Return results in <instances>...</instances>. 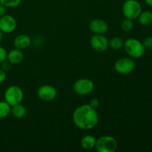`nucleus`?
<instances>
[{
	"instance_id": "f257e3e1",
	"label": "nucleus",
	"mask_w": 152,
	"mask_h": 152,
	"mask_svg": "<svg viewBox=\"0 0 152 152\" xmlns=\"http://www.w3.org/2000/svg\"><path fill=\"white\" fill-rule=\"evenodd\" d=\"M73 122L78 129L91 130L99 123V114L96 109L89 104H83L77 107L73 112Z\"/></svg>"
},
{
	"instance_id": "f03ea898",
	"label": "nucleus",
	"mask_w": 152,
	"mask_h": 152,
	"mask_svg": "<svg viewBox=\"0 0 152 152\" xmlns=\"http://www.w3.org/2000/svg\"><path fill=\"white\" fill-rule=\"evenodd\" d=\"M126 53L132 59H139L144 55L145 48L142 42L135 38H129L124 41L123 45Z\"/></svg>"
},
{
	"instance_id": "7ed1b4c3",
	"label": "nucleus",
	"mask_w": 152,
	"mask_h": 152,
	"mask_svg": "<svg viewBox=\"0 0 152 152\" xmlns=\"http://www.w3.org/2000/svg\"><path fill=\"white\" fill-rule=\"evenodd\" d=\"M118 148V142L114 137L108 135L96 139L95 149L98 152H114Z\"/></svg>"
},
{
	"instance_id": "20e7f679",
	"label": "nucleus",
	"mask_w": 152,
	"mask_h": 152,
	"mask_svg": "<svg viewBox=\"0 0 152 152\" xmlns=\"http://www.w3.org/2000/svg\"><path fill=\"white\" fill-rule=\"evenodd\" d=\"M123 16L127 19H137L142 12V5L137 0H126L122 7Z\"/></svg>"
},
{
	"instance_id": "39448f33",
	"label": "nucleus",
	"mask_w": 152,
	"mask_h": 152,
	"mask_svg": "<svg viewBox=\"0 0 152 152\" xmlns=\"http://www.w3.org/2000/svg\"><path fill=\"white\" fill-rule=\"evenodd\" d=\"M4 100L10 105H18L22 103L24 99V92L18 86H10L4 91Z\"/></svg>"
},
{
	"instance_id": "423d86ee",
	"label": "nucleus",
	"mask_w": 152,
	"mask_h": 152,
	"mask_svg": "<svg viewBox=\"0 0 152 152\" xmlns=\"http://www.w3.org/2000/svg\"><path fill=\"white\" fill-rule=\"evenodd\" d=\"M73 90L77 94L86 96L90 94L94 90V83L90 79H79L73 85Z\"/></svg>"
},
{
	"instance_id": "0eeeda50",
	"label": "nucleus",
	"mask_w": 152,
	"mask_h": 152,
	"mask_svg": "<svg viewBox=\"0 0 152 152\" xmlns=\"http://www.w3.org/2000/svg\"><path fill=\"white\" fill-rule=\"evenodd\" d=\"M135 67L136 63L131 57L120 58L114 63V70L122 75H126L132 73L135 69Z\"/></svg>"
},
{
	"instance_id": "6e6552de",
	"label": "nucleus",
	"mask_w": 152,
	"mask_h": 152,
	"mask_svg": "<svg viewBox=\"0 0 152 152\" xmlns=\"http://www.w3.org/2000/svg\"><path fill=\"white\" fill-rule=\"evenodd\" d=\"M109 40L103 34H94L90 39L91 47L96 52H105L109 48Z\"/></svg>"
},
{
	"instance_id": "1a4fd4ad",
	"label": "nucleus",
	"mask_w": 152,
	"mask_h": 152,
	"mask_svg": "<svg viewBox=\"0 0 152 152\" xmlns=\"http://www.w3.org/2000/svg\"><path fill=\"white\" fill-rule=\"evenodd\" d=\"M37 96L41 100L50 102L57 96V91L50 85H42L37 90Z\"/></svg>"
},
{
	"instance_id": "9d476101",
	"label": "nucleus",
	"mask_w": 152,
	"mask_h": 152,
	"mask_svg": "<svg viewBox=\"0 0 152 152\" xmlns=\"http://www.w3.org/2000/svg\"><path fill=\"white\" fill-rule=\"evenodd\" d=\"M17 22L11 15L4 14L0 17V31L4 34H10L16 30Z\"/></svg>"
},
{
	"instance_id": "9b49d317",
	"label": "nucleus",
	"mask_w": 152,
	"mask_h": 152,
	"mask_svg": "<svg viewBox=\"0 0 152 152\" xmlns=\"http://www.w3.org/2000/svg\"><path fill=\"white\" fill-rule=\"evenodd\" d=\"M89 28L94 34H104L108 31V25L103 19H95L90 22Z\"/></svg>"
},
{
	"instance_id": "f8f14e48",
	"label": "nucleus",
	"mask_w": 152,
	"mask_h": 152,
	"mask_svg": "<svg viewBox=\"0 0 152 152\" xmlns=\"http://www.w3.org/2000/svg\"><path fill=\"white\" fill-rule=\"evenodd\" d=\"M31 45V39L27 34H19L15 37L13 40V45L16 48L24 50L28 48Z\"/></svg>"
},
{
	"instance_id": "ddd939ff",
	"label": "nucleus",
	"mask_w": 152,
	"mask_h": 152,
	"mask_svg": "<svg viewBox=\"0 0 152 152\" xmlns=\"http://www.w3.org/2000/svg\"><path fill=\"white\" fill-rule=\"evenodd\" d=\"M23 59L24 53L20 49L14 48L7 53V60L11 65H18V64L21 63Z\"/></svg>"
},
{
	"instance_id": "4468645a",
	"label": "nucleus",
	"mask_w": 152,
	"mask_h": 152,
	"mask_svg": "<svg viewBox=\"0 0 152 152\" xmlns=\"http://www.w3.org/2000/svg\"><path fill=\"white\" fill-rule=\"evenodd\" d=\"M96 138L92 135H86L81 140V145L84 149L91 150L95 148Z\"/></svg>"
},
{
	"instance_id": "2eb2a0df",
	"label": "nucleus",
	"mask_w": 152,
	"mask_h": 152,
	"mask_svg": "<svg viewBox=\"0 0 152 152\" xmlns=\"http://www.w3.org/2000/svg\"><path fill=\"white\" fill-rule=\"evenodd\" d=\"M11 113L15 118L22 119L26 115L27 110L26 108L20 103L11 107Z\"/></svg>"
},
{
	"instance_id": "dca6fc26",
	"label": "nucleus",
	"mask_w": 152,
	"mask_h": 152,
	"mask_svg": "<svg viewBox=\"0 0 152 152\" xmlns=\"http://www.w3.org/2000/svg\"><path fill=\"white\" fill-rule=\"evenodd\" d=\"M137 19L141 25L148 26L152 24V12L149 10L142 11Z\"/></svg>"
},
{
	"instance_id": "f3484780",
	"label": "nucleus",
	"mask_w": 152,
	"mask_h": 152,
	"mask_svg": "<svg viewBox=\"0 0 152 152\" xmlns=\"http://www.w3.org/2000/svg\"><path fill=\"white\" fill-rule=\"evenodd\" d=\"M108 45H109V48H111V49L115 50H118L123 48V45H124V41H123V39L121 37H114L109 40Z\"/></svg>"
},
{
	"instance_id": "a211bd4d",
	"label": "nucleus",
	"mask_w": 152,
	"mask_h": 152,
	"mask_svg": "<svg viewBox=\"0 0 152 152\" xmlns=\"http://www.w3.org/2000/svg\"><path fill=\"white\" fill-rule=\"evenodd\" d=\"M11 112V106L5 100L0 101V119L6 118Z\"/></svg>"
},
{
	"instance_id": "6ab92c4d",
	"label": "nucleus",
	"mask_w": 152,
	"mask_h": 152,
	"mask_svg": "<svg viewBox=\"0 0 152 152\" xmlns=\"http://www.w3.org/2000/svg\"><path fill=\"white\" fill-rule=\"evenodd\" d=\"M121 28L126 32H129L134 28V22L132 19L126 18L121 22Z\"/></svg>"
},
{
	"instance_id": "aec40b11",
	"label": "nucleus",
	"mask_w": 152,
	"mask_h": 152,
	"mask_svg": "<svg viewBox=\"0 0 152 152\" xmlns=\"http://www.w3.org/2000/svg\"><path fill=\"white\" fill-rule=\"evenodd\" d=\"M22 0H0V3L5 7H16L21 4Z\"/></svg>"
},
{
	"instance_id": "412c9836",
	"label": "nucleus",
	"mask_w": 152,
	"mask_h": 152,
	"mask_svg": "<svg viewBox=\"0 0 152 152\" xmlns=\"http://www.w3.org/2000/svg\"><path fill=\"white\" fill-rule=\"evenodd\" d=\"M145 49H152V37H147L142 42Z\"/></svg>"
},
{
	"instance_id": "4be33fe9",
	"label": "nucleus",
	"mask_w": 152,
	"mask_h": 152,
	"mask_svg": "<svg viewBox=\"0 0 152 152\" xmlns=\"http://www.w3.org/2000/svg\"><path fill=\"white\" fill-rule=\"evenodd\" d=\"M7 52L3 47L0 46V63L7 60Z\"/></svg>"
},
{
	"instance_id": "5701e85b",
	"label": "nucleus",
	"mask_w": 152,
	"mask_h": 152,
	"mask_svg": "<svg viewBox=\"0 0 152 152\" xmlns=\"http://www.w3.org/2000/svg\"><path fill=\"white\" fill-rule=\"evenodd\" d=\"M89 105L94 108H97L99 105V100L96 98H94V99H91L90 102H89Z\"/></svg>"
},
{
	"instance_id": "b1692460",
	"label": "nucleus",
	"mask_w": 152,
	"mask_h": 152,
	"mask_svg": "<svg viewBox=\"0 0 152 152\" xmlns=\"http://www.w3.org/2000/svg\"><path fill=\"white\" fill-rule=\"evenodd\" d=\"M1 69L4 70V71H8L11 68V64L8 62V61H4L3 62H1Z\"/></svg>"
},
{
	"instance_id": "393cba45",
	"label": "nucleus",
	"mask_w": 152,
	"mask_h": 152,
	"mask_svg": "<svg viewBox=\"0 0 152 152\" xmlns=\"http://www.w3.org/2000/svg\"><path fill=\"white\" fill-rule=\"evenodd\" d=\"M6 80V72L2 70L1 68H0V84L4 83Z\"/></svg>"
},
{
	"instance_id": "a878e982",
	"label": "nucleus",
	"mask_w": 152,
	"mask_h": 152,
	"mask_svg": "<svg viewBox=\"0 0 152 152\" xmlns=\"http://www.w3.org/2000/svg\"><path fill=\"white\" fill-rule=\"evenodd\" d=\"M5 12H6V7H4L3 4H1L0 3V17L2 16H4L5 14Z\"/></svg>"
},
{
	"instance_id": "bb28decb",
	"label": "nucleus",
	"mask_w": 152,
	"mask_h": 152,
	"mask_svg": "<svg viewBox=\"0 0 152 152\" xmlns=\"http://www.w3.org/2000/svg\"><path fill=\"white\" fill-rule=\"evenodd\" d=\"M145 2L147 5L152 7V0H145Z\"/></svg>"
},
{
	"instance_id": "cd10ccee",
	"label": "nucleus",
	"mask_w": 152,
	"mask_h": 152,
	"mask_svg": "<svg viewBox=\"0 0 152 152\" xmlns=\"http://www.w3.org/2000/svg\"><path fill=\"white\" fill-rule=\"evenodd\" d=\"M3 39H4V33L0 31V43L3 41Z\"/></svg>"
}]
</instances>
